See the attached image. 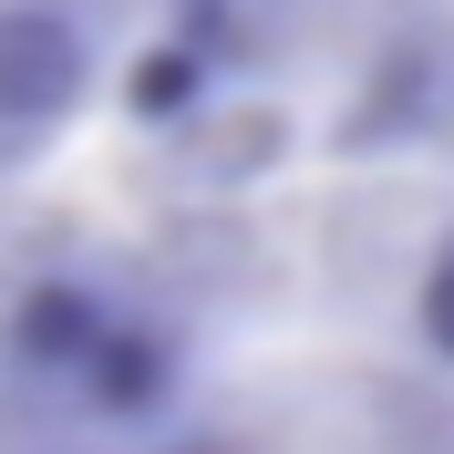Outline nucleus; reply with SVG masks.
Masks as SVG:
<instances>
[{
	"label": "nucleus",
	"mask_w": 454,
	"mask_h": 454,
	"mask_svg": "<svg viewBox=\"0 0 454 454\" xmlns=\"http://www.w3.org/2000/svg\"><path fill=\"white\" fill-rule=\"evenodd\" d=\"M424 340H434V351L454 362V258H444V269L424 279Z\"/></svg>",
	"instance_id": "nucleus-1"
}]
</instances>
